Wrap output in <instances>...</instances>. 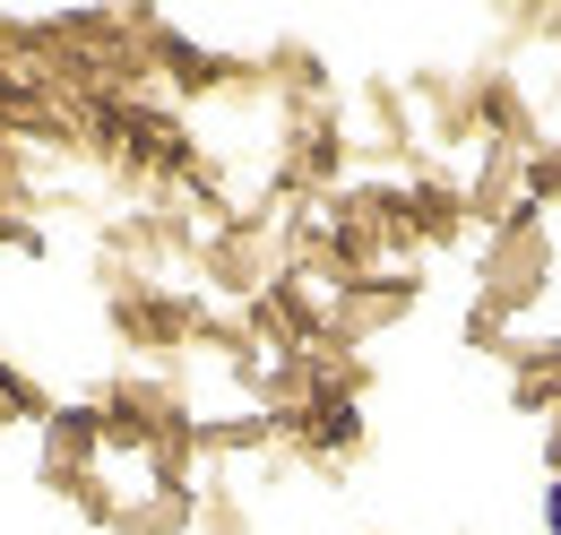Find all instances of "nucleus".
<instances>
[{"label": "nucleus", "mask_w": 561, "mask_h": 535, "mask_svg": "<svg viewBox=\"0 0 561 535\" xmlns=\"http://www.w3.org/2000/svg\"><path fill=\"white\" fill-rule=\"evenodd\" d=\"M553 535H561V492H553Z\"/></svg>", "instance_id": "f257e3e1"}]
</instances>
